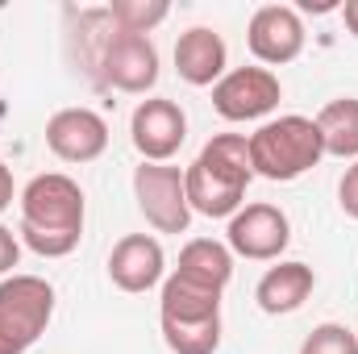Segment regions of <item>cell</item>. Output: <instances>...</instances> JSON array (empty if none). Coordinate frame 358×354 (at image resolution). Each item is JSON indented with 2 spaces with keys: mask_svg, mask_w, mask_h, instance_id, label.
<instances>
[{
  "mask_svg": "<svg viewBox=\"0 0 358 354\" xmlns=\"http://www.w3.org/2000/svg\"><path fill=\"white\" fill-rule=\"evenodd\" d=\"M313 121L321 129L325 155H334V159H358V100L355 96L329 100Z\"/></svg>",
  "mask_w": 358,
  "mask_h": 354,
  "instance_id": "2e32d148",
  "label": "cell"
},
{
  "mask_svg": "<svg viewBox=\"0 0 358 354\" xmlns=\"http://www.w3.org/2000/svg\"><path fill=\"white\" fill-rule=\"evenodd\" d=\"M134 200H138L142 217L159 234H183L192 225L183 171L171 167V163H142V167H134Z\"/></svg>",
  "mask_w": 358,
  "mask_h": 354,
  "instance_id": "8992f818",
  "label": "cell"
},
{
  "mask_svg": "<svg viewBox=\"0 0 358 354\" xmlns=\"http://www.w3.org/2000/svg\"><path fill=\"white\" fill-rule=\"evenodd\" d=\"M250 179H255L250 138L246 134H217L196 155V163L183 171L187 204L200 217H234L246 200Z\"/></svg>",
  "mask_w": 358,
  "mask_h": 354,
  "instance_id": "7a4b0ae2",
  "label": "cell"
},
{
  "mask_svg": "<svg viewBox=\"0 0 358 354\" xmlns=\"http://www.w3.org/2000/svg\"><path fill=\"white\" fill-rule=\"evenodd\" d=\"M163 271H167V255H163L159 238H150V234H129L108 255V279L129 296H142V292L159 288Z\"/></svg>",
  "mask_w": 358,
  "mask_h": 354,
  "instance_id": "7c38bea8",
  "label": "cell"
},
{
  "mask_svg": "<svg viewBox=\"0 0 358 354\" xmlns=\"http://www.w3.org/2000/svg\"><path fill=\"white\" fill-rule=\"evenodd\" d=\"M300 354H358V338L346 330V325L325 321V325H317V330L304 338Z\"/></svg>",
  "mask_w": 358,
  "mask_h": 354,
  "instance_id": "ffe728a7",
  "label": "cell"
},
{
  "mask_svg": "<svg viewBox=\"0 0 358 354\" xmlns=\"http://www.w3.org/2000/svg\"><path fill=\"white\" fill-rule=\"evenodd\" d=\"M163 342L176 354H217L221 317H208V321H167L163 317Z\"/></svg>",
  "mask_w": 358,
  "mask_h": 354,
  "instance_id": "ac0fdd59",
  "label": "cell"
},
{
  "mask_svg": "<svg viewBox=\"0 0 358 354\" xmlns=\"http://www.w3.org/2000/svg\"><path fill=\"white\" fill-rule=\"evenodd\" d=\"M163 317L167 321H208L221 317V292L200 288L192 279H183L171 271V279L163 283Z\"/></svg>",
  "mask_w": 358,
  "mask_h": 354,
  "instance_id": "e0dca14e",
  "label": "cell"
},
{
  "mask_svg": "<svg viewBox=\"0 0 358 354\" xmlns=\"http://www.w3.org/2000/svg\"><path fill=\"white\" fill-rule=\"evenodd\" d=\"M321 159H325V142H321V129L313 117L287 113L250 134V167L263 179H275V183L300 179Z\"/></svg>",
  "mask_w": 358,
  "mask_h": 354,
  "instance_id": "3957f363",
  "label": "cell"
},
{
  "mask_svg": "<svg viewBox=\"0 0 358 354\" xmlns=\"http://www.w3.org/2000/svg\"><path fill=\"white\" fill-rule=\"evenodd\" d=\"M313 288H317V275H313L308 263H279L259 279L255 300H259L263 313L283 317V313H296V309L313 296Z\"/></svg>",
  "mask_w": 358,
  "mask_h": 354,
  "instance_id": "5bb4252c",
  "label": "cell"
},
{
  "mask_svg": "<svg viewBox=\"0 0 358 354\" xmlns=\"http://www.w3.org/2000/svg\"><path fill=\"white\" fill-rule=\"evenodd\" d=\"M17 263H21V242L13 238V229L0 225V275H13Z\"/></svg>",
  "mask_w": 358,
  "mask_h": 354,
  "instance_id": "7402d4cb",
  "label": "cell"
},
{
  "mask_svg": "<svg viewBox=\"0 0 358 354\" xmlns=\"http://www.w3.org/2000/svg\"><path fill=\"white\" fill-rule=\"evenodd\" d=\"M338 204H342L346 217L358 221V163L346 167V176H342V183H338Z\"/></svg>",
  "mask_w": 358,
  "mask_h": 354,
  "instance_id": "44dd1931",
  "label": "cell"
},
{
  "mask_svg": "<svg viewBox=\"0 0 358 354\" xmlns=\"http://www.w3.org/2000/svg\"><path fill=\"white\" fill-rule=\"evenodd\" d=\"M92 71L100 76L104 88L129 92V96H146L159 84V50L146 34H125V29H108Z\"/></svg>",
  "mask_w": 358,
  "mask_h": 354,
  "instance_id": "5b68a950",
  "label": "cell"
},
{
  "mask_svg": "<svg viewBox=\"0 0 358 354\" xmlns=\"http://www.w3.org/2000/svg\"><path fill=\"white\" fill-rule=\"evenodd\" d=\"M21 238L42 259H63L84 238V192L63 171L34 176L21 192Z\"/></svg>",
  "mask_w": 358,
  "mask_h": 354,
  "instance_id": "6da1fadb",
  "label": "cell"
},
{
  "mask_svg": "<svg viewBox=\"0 0 358 354\" xmlns=\"http://www.w3.org/2000/svg\"><path fill=\"white\" fill-rule=\"evenodd\" d=\"M176 275L200 283V288H213V292H225L229 275H234V250L225 242H213V238H196L179 250V267Z\"/></svg>",
  "mask_w": 358,
  "mask_h": 354,
  "instance_id": "9a60e30c",
  "label": "cell"
},
{
  "mask_svg": "<svg viewBox=\"0 0 358 354\" xmlns=\"http://www.w3.org/2000/svg\"><path fill=\"white\" fill-rule=\"evenodd\" d=\"M167 13H171L167 0H113L108 4L113 25L125 29V34H150L155 25L167 21Z\"/></svg>",
  "mask_w": 358,
  "mask_h": 354,
  "instance_id": "d6986e66",
  "label": "cell"
},
{
  "mask_svg": "<svg viewBox=\"0 0 358 354\" xmlns=\"http://www.w3.org/2000/svg\"><path fill=\"white\" fill-rule=\"evenodd\" d=\"M8 204H13V171L0 163V213H4Z\"/></svg>",
  "mask_w": 358,
  "mask_h": 354,
  "instance_id": "603a6c76",
  "label": "cell"
},
{
  "mask_svg": "<svg viewBox=\"0 0 358 354\" xmlns=\"http://www.w3.org/2000/svg\"><path fill=\"white\" fill-rule=\"evenodd\" d=\"M129 138H134V150L142 155V163H167L171 155H179V146L187 138V117L176 100L150 96L134 108Z\"/></svg>",
  "mask_w": 358,
  "mask_h": 354,
  "instance_id": "ba28073f",
  "label": "cell"
},
{
  "mask_svg": "<svg viewBox=\"0 0 358 354\" xmlns=\"http://www.w3.org/2000/svg\"><path fill=\"white\" fill-rule=\"evenodd\" d=\"M55 317V288L42 275L0 279V354H25Z\"/></svg>",
  "mask_w": 358,
  "mask_h": 354,
  "instance_id": "277c9868",
  "label": "cell"
},
{
  "mask_svg": "<svg viewBox=\"0 0 358 354\" xmlns=\"http://www.w3.org/2000/svg\"><path fill=\"white\" fill-rule=\"evenodd\" d=\"M225 38L208 25H192L176 42V71L192 88H213L225 76Z\"/></svg>",
  "mask_w": 358,
  "mask_h": 354,
  "instance_id": "4fadbf2b",
  "label": "cell"
},
{
  "mask_svg": "<svg viewBox=\"0 0 358 354\" xmlns=\"http://www.w3.org/2000/svg\"><path fill=\"white\" fill-rule=\"evenodd\" d=\"M46 146L63 163H92L108 150V121L96 108H59L46 121Z\"/></svg>",
  "mask_w": 358,
  "mask_h": 354,
  "instance_id": "8fae6325",
  "label": "cell"
},
{
  "mask_svg": "<svg viewBox=\"0 0 358 354\" xmlns=\"http://www.w3.org/2000/svg\"><path fill=\"white\" fill-rule=\"evenodd\" d=\"M246 46L267 67H283V63L300 59V50H304V21H300V13L292 4L255 8V17L246 25Z\"/></svg>",
  "mask_w": 358,
  "mask_h": 354,
  "instance_id": "30bf717a",
  "label": "cell"
},
{
  "mask_svg": "<svg viewBox=\"0 0 358 354\" xmlns=\"http://www.w3.org/2000/svg\"><path fill=\"white\" fill-rule=\"evenodd\" d=\"M225 238H229V250L234 255L255 259V263H271V259H279L287 250L292 225H287V217L275 204H263L259 200V204H246V208H238L229 217Z\"/></svg>",
  "mask_w": 358,
  "mask_h": 354,
  "instance_id": "9c48e42d",
  "label": "cell"
},
{
  "mask_svg": "<svg viewBox=\"0 0 358 354\" xmlns=\"http://www.w3.org/2000/svg\"><path fill=\"white\" fill-rule=\"evenodd\" d=\"M342 17H346V29L358 38V0H346L342 4Z\"/></svg>",
  "mask_w": 358,
  "mask_h": 354,
  "instance_id": "cb8c5ba5",
  "label": "cell"
},
{
  "mask_svg": "<svg viewBox=\"0 0 358 354\" xmlns=\"http://www.w3.org/2000/svg\"><path fill=\"white\" fill-rule=\"evenodd\" d=\"M279 76L267 67H234L213 84V108L225 121H259L279 104Z\"/></svg>",
  "mask_w": 358,
  "mask_h": 354,
  "instance_id": "52a82bcc",
  "label": "cell"
}]
</instances>
